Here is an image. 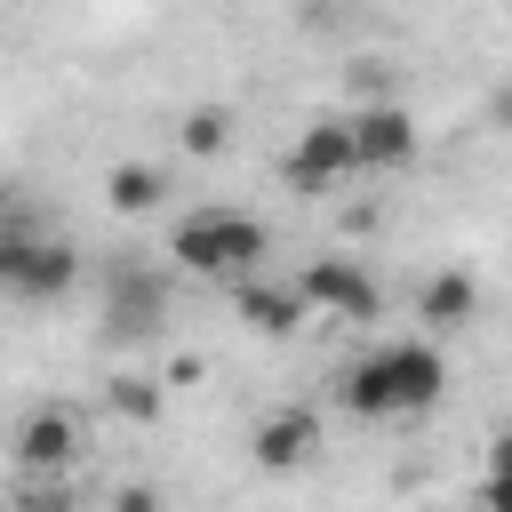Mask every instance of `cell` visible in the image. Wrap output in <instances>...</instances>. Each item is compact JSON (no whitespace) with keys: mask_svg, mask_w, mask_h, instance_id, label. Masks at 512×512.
Listing matches in <instances>:
<instances>
[{"mask_svg":"<svg viewBox=\"0 0 512 512\" xmlns=\"http://www.w3.org/2000/svg\"><path fill=\"white\" fill-rule=\"evenodd\" d=\"M104 400H112L128 424H152V416H160V384H152V376H112V392H104Z\"/></svg>","mask_w":512,"mask_h":512,"instance_id":"obj_14","label":"cell"},{"mask_svg":"<svg viewBox=\"0 0 512 512\" xmlns=\"http://www.w3.org/2000/svg\"><path fill=\"white\" fill-rule=\"evenodd\" d=\"M344 128H352L360 176H400V168L416 160V112L392 104V96H368L360 112H344Z\"/></svg>","mask_w":512,"mask_h":512,"instance_id":"obj_4","label":"cell"},{"mask_svg":"<svg viewBox=\"0 0 512 512\" xmlns=\"http://www.w3.org/2000/svg\"><path fill=\"white\" fill-rule=\"evenodd\" d=\"M112 512H160V488L152 480H120L112 488Z\"/></svg>","mask_w":512,"mask_h":512,"instance_id":"obj_16","label":"cell"},{"mask_svg":"<svg viewBox=\"0 0 512 512\" xmlns=\"http://www.w3.org/2000/svg\"><path fill=\"white\" fill-rule=\"evenodd\" d=\"M240 320L256 328V336H296L304 328V296H296V280H264V272H248L240 280Z\"/></svg>","mask_w":512,"mask_h":512,"instance_id":"obj_10","label":"cell"},{"mask_svg":"<svg viewBox=\"0 0 512 512\" xmlns=\"http://www.w3.org/2000/svg\"><path fill=\"white\" fill-rule=\"evenodd\" d=\"M488 472H512V432H496V440H488Z\"/></svg>","mask_w":512,"mask_h":512,"instance_id":"obj_18","label":"cell"},{"mask_svg":"<svg viewBox=\"0 0 512 512\" xmlns=\"http://www.w3.org/2000/svg\"><path fill=\"white\" fill-rule=\"evenodd\" d=\"M176 136H184V152H192V160H208V152H224V144H232V112H224V104H192Z\"/></svg>","mask_w":512,"mask_h":512,"instance_id":"obj_13","label":"cell"},{"mask_svg":"<svg viewBox=\"0 0 512 512\" xmlns=\"http://www.w3.org/2000/svg\"><path fill=\"white\" fill-rule=\"evenodd\" d=\"M80 448H88V424H80L72 408H32V416L16 424V472H24V480H72Z\"/></svg>","mask_w":512,"mask_h":512,"instance_id":"obj_6","label":"cell"},{"mask_svg":"<svg viewBox=\"0 0 512 512\" xmlns=\"http://www.w3.org/2000/svg\"><path fill=\"white\" fill-rule=\"evenodd\" d=\"M480 512H512V472H488L480 480Z\"/></svg>","mask_w":512,"mask_h":512,"instance_id":"obj_17","label":"cell"},{"mask_svg":"<svg viewBox=\"0 0 512 512\" xmlns=\"http://www.w3.org/2000/svg\"><path fill=\"white\" fill-rule=\"evenodd\" d=\"M160 320H168V280L160 272H144V264H120L112 280H104V336H160Z\"/></svg>","mask_w":512,"mask_h":512,"instance_id":"obj_8","label":"cell"},{"mask_svg":"<svg viewBox=\"0 0 512 512\" xmlns=\"http://www.w3.org/2000/svg\"><path fill=\"white\" fill-rule=\"evenodd\" d=\"M72 280H80V256H72L64 240H48V232H0V296L48 304V296H64Z\"/></svg>","mask_w":512,"mask_h":512,"instance_id":"obj_3","label":"cell"},{"mask_svg":"<svg viewBox=\"0 0 512 512\" xmlns=\"http://www.w3.org/2000/svg\"><path fill=\"white\" fill-rule=\"evenodd\" d=\"M448 392V352L432 336H392L368 360L344 368V408L352 416H424Z\"/></svg>","mask_w":512,"mask_h":512,"instance_id":"obj_1","label":"cell"},{"mask_svg":"<svg viewBox=\"0 0 512 512\" xmlns=\"http://www.w3.org/2000/svg\"><path fill=\"white\" fill-rule=\"evenodd\" d=\"M496 120H504V128H512V88H504V104H496Z\"/></svg>","mask_w":512,"mask_h":512,"instance_id":"obj_19","label":"cell"},{"mask_svg":"<svg viewBox=\"0 0 512 512\" xmlns=\"http://www.w3.org/2000/svg\"><path fill=\"white\" fill-rule=\"evenodd\" d=\"M344 176H360L344 120H312V128H296V144L280 152V184H288V192H336Z\"/></svg>","mask_w":512,"mask_h":512,"instance_id":"obj_5","label":"cell"},{"mask_svg":"<svg viewBox=\"0 0 512 512\" xmlns=\"http://www.w3.org/2000/svg\"><path fill=\"white\" fill-rule=\"evenodd\" d=\"M16 512H80V488L72 480H24Z\"/></svg>","mask_w":512,"mask_h":512,"instance_id":"obj_15","label":"cell"},{"mask_svg":"<svg viewBox=\"0 0 512 512\" xmlns=\"http://www.w3.org/2000/svg\"><path fill=\"white\" fill-rule=\"evenodd\" d=\"M296 296H304V312H320V320H376V280L352 264V256H312L304 272H296Z\"/></svg>","mask_w":512,"mask_h":512,"instance_id":"obj_7","label":"cell"},{"mask_svg":"<svg viewBox=\"0 0 512 512\" xmlns=\"http://www.w3.org/2000/svg\"><path fill=\"white\" fill-rule=\"evenodd\" d=\"M248 456H256V472H304V464L320 456V416H312V408H272V416H256Z\"/></svg>","mask_w":512,"mask_h":512,"instance_id":"obj_9","label":"cell"},{"mask_svg":"<svg viewBox=\"0 0 512 512\" xmlns=\"http://www.w3.org/2000/svg\"><path fill=\"white\" fill-rule=\"evenodd\" d=\"M472 312H480V280H472V272H456V264H448V272H432V280H424V296H416V320H424L432 336H456Z\"/></svg>","mask_w":512,"mask_h":512,"instance_id":"obj_11","label":"cell"},{"mask_svg":"<svg viewBox=\"0 0 512 512\" xmlns=\"http://www.w3.org/2000/svg\"><path fill=\"white\" fill-rule=\"evenodd\" d=\"M104 200H112L120 216H152V208L168 200V176H160L152 160H120V168L104 176Z\"/></svg>","mask_w":512,"mask_h":512,"instance_id":"obj_12","label":"cell"},{"mask_svg":"<svg viewBox=\"0 0 512 512\" xmlns=\"http://www.w3.org/2000/svg\"><path fill=\"white\" fill-rule=\"evenodd\" d=\"M264 248H272V224L264 216H240V208H192L168 240V256L184 272H208V280H248L264 272Z\"/></svg>","mask_w":512,"mask_h":512,"instance_id":"obj_2","label":"cell"}]
</instances>
